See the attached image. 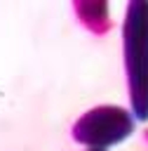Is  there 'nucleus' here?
Wrapping results in <instances>:
<instances>
[{
  "label": "nucleus",
  "mask_w": 148,
  "mask_h": 151,
  "mask_svg": "<svg viewBox=\"0 0 148 151\" xmlns=\"http://www.w3.org/2000/svg\"><path fill=\"white\" fill-rule=\"evenodd\" d=\"M122 42L132 113L139 120H148V2L134 0L127 5Z\"/></svg>",
  "instance_id": "f257e3e1"
},
{
  "label": "nucleus",
  "mask_w": 148,
  "mask_h": 151,
  "mask_svg": "<svg viewBox=\"0 0 148 151\" xmlns=\"http://www.w3.org/2000/svg\"><path fill=\"white\" fill-rule=\"evenodd\" d=\"M134 132V116L122 106H96L80 116L73 125V137L89 149H103L120 144Z\"/></svg>",
  "instance_id": "f03ea898"
},
{
  "label": "nucleus",
  "mask_w": 148,
  "mask_h": 151,
  "mask_svg": "<svg viewBox=\"0 0 148 151\" xmlns=\"http://www.w3.org/2000/svg\"><path fill=\"white\" fill-rule=\"evenodd\" d=\"M75 12L85 21V26L96 31V33H103L106 28H110L106 2H75Z\"/></svg>",
  "instance_id": "7ed1b4c3"
},
{
  "label": "nucleus",
  "mask_w": 148,
  "mask_h": 151,
  "mask_svg": "<svg viewBox=\"0 0 148 151\" xmlns=\"http://www.w3.org/2000/svg\"><path fill=\"white\" fill-rule=\"evenodd\" d=\"M87 151H103V149H87Z\"/></svg>",
  "instance_id": "20e7f679"
},
{
  "label": "nucleus",
  "mask_w": 148,
  "mask_h": 151,
  "mask_svg": "<svg viewBox=\"0 0 148 151\" xmlns=\"http://www.w3.org/2000/svg\"><path fill=\"white\" fill-rule=\"evenodd\" d=\"M146 139H148V132H146Z\"/></svg>",
  "instance_id": "39448f33"
}]
</instances>
